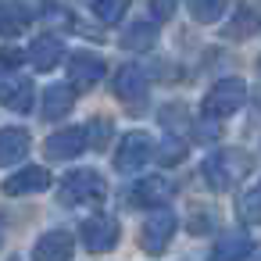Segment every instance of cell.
<instances>
[{
  "label": "cell",
  "instance_id": "7c38bea8",
  "mask_svg": "<svg viewBox=\"0 0 261 261\" xmlns=\"http://www.w3.org/2000/svg\"><path fill=\"white\" fill-rule=\"evenodd\" d=\"M29 150V133L25 129H4L0 133V165H18Z\"/></svg>",
  "mask_w": 261,
  "mask_h": 261
},
{
  "label": "cell",
  "instance_id": "ac0fdd59",
  "mask_svg": "<svg viewBox=\"0 0 261 261\" xmlns=\"http://www.w3.org/2000/svg\"><path fill=\"white\" fill-rule=\"evenodd\" d=\"M29 22V11L22 4H0V36H18Z\"/></svg>",
  "mask_w": 261,
  "mask_h": 261
},
{
  "label": "cell",
  "instance_id": "44dd1931",
  "mask_svg": "<svg viewBox=\"0 0 261 261\" xmlns=\"http://www.w3.org/2000/svg\"><path fill=\"white\" fill-rule=\"evenodd\" d=\"M222 8H225V0H190V15L197 18V22H215L218 15H222Z\"/></svg>",
  "mask_w": 261,
  "mask_h": 261
},
{
  "label": "cell",
  "instance_id": "277c9868",
  "mask_svg": "<svg viewBox=\"0 0 261 261\" xmlns=\"http://www.w3.org/2000/svg\"><path fill=\"white\" fill-rule=\"evenodd\" d=\"M172 232H175V215H172L168 207L158 204V207L147 215V222H143V236H140V243H143V250L161 254L165 243L172 240Z\"/></svg>",
  "mask_w": 261,
  "mask_h": 261
},
{
  "label": "cell",
  "instance_id": "7a4b0ae2",
  "mask_svg": "<svg viewBox=\"0 0 261 261\" xmlns=\"http://www.w3.org/2000/svg\"><path fill=\"white\" fill-rule=\"evenodd\" d=\"M243 97H247L243 79H222V83L211 86V93L204 97L200 111H204L207 118H229V115L243 104Z\"/></svg>",
  "mask_w": 261,
  "mask_h": 261
},
{
  "label": "cell",
  "instance_id": "52a82bcc",
  "mask_svg": "<svg viewBox=\"0 0 261 261\" xmlns=\"http://www.w3.org/2000/svg\"><path fill=\"white\" fill-rule=\"evenodd\" d=\"M86 150V129H61L47 140V158L54 161H72Z\"/></svg>",
  "mask_w": 261,
  "mask_h": 261
},
{
  "label": "cell",
  "instance_id": "e0dca14e",
  "mask_svg": "<svg viewBox=\"0 0 261 261\" xmlns=\"http://www.w3.org/2000/svg\"><path fill=\"white\" fill-rule=\"evenodd\" d=\"M257 29H261V15H257L254 8H236V11H232V22L225 25V36L247 40V36H254Z\"/></svg>",
  "mask_w": 261,
  "mask_h": 261
},
{
  "label": "cell",
  "instance_id": "9c48e42d",
  "mask_svg": "<svg viewBox=\"0 0 261 261\" xmlns=\"http://www.w3.org/2000/svg\"><path fill=\"white\" fill-rule=\"evenodd\" d=\"M61 58H65V47H61L58 36H36L33 47H29V65L36 72H54L61 65Z\"/></svg>",
  "mask_w": 261,
  "mask_h": 261
},
{
  "label": "cell",
  "instance_id": "ba28073f",
  "mask_svg": "<svg viewBox=\"0 0 261 261\" xmlns=\"http://www.w3.org/2000/svg\"><path fill=\"white\" fill-rule=\"evenodd\" d=\"M47 186H50V172H47V168H40V165L22 168V172H15L11 179H4V193H8V197H22V193H43Z\"/></svg>",
  "mask_w": 261,
  "mask_h": 261
},
{
  "label": "cell",
  "instance_id": "2e32d148",
  "mask_svg": "<svg viewBox=\"0 0 261 261\" xmlns=\"http://www.w3.org/2000/svg\"><path fill=\"white\" fill-rule=\"evenodd\" d=\"M72 104H75V93H72V86H50L47 93H43V118H61V115H68L72 111Z\"/></svg>",
  "mask_w": 261,
  "mask_h": 261
},
{
  "label": "cell",
  "instance_id": "5bb4252c",
  "mask_svg": "<svg viewBox=\"0 0 261 261\" xmlns=\"http://www.w3.org/2000/svg\"><path fill=\"white\" fill-rule=\"evenodd\" d=\"M200 175L207 179V186H211V190H225V186H229V179H232L229 154H222V150L207 154V158H204V165H200Z\"/></svg>",
  "mask_w": 261,
  "mask_h": 261
},
{
  "label": "cell",
  "instance_id": "7402d4cb",
  "mask_svg": "<svg viewBox=\"0 0 261 261\" xmlns=\"http://www.w3.org/2000/svg\"><path fill=\"white\" fill-rule=\"evenodd\" d=\"M250 254V243L243 240V236H225V240H218L215 243V257H247Z\"/></svg>",
  "mask_w": 261,
  "mask_h": 261
},
{
  "label": "cell",
  "instance_id": "3957f363",
  "mask_svg": "<svg viewBox=\"0 0 261 261\" xmlns=\"http://www.w3.org/2000/svg\"><path fill=\"white\" fill-rule=\"evenodd\" d=\"M154 154V140L147 133H125L118 140V154H115V168L118 172H136L140 165H147V158Z\"/></svg>",
  "mask_w": 261,
  "mask_h": 261
},
{
  "label": "cell",
  "instance_id": "6da1fadb",
  "mask_svg": "<svg viewBox=\"0 0 261 261\" xmlns=\"http://www.w3.org/2000/svg\"><path fill=\"white\" fill-rule=\"evenodd\" d=\"M104 179L90 168H79V172H68L61 179V200L65 204H100L104 200Z\"/></svg>",
  "mask_w": 261,
  "mask_h": 261
},
{
  "label": "cell",
  "instance_id": "d4e9b609",
  "mask_svg": "<svg viewBox=\"0 0 261 261\" xmlns=\"http://www.w3.org/2000/svg\"><path fill=\"white\" fill-rule=\"evenodd\" d=\"M108 136H111V125H108L104 118H93V122H90V129H86L90 147H104V143H108Z\"/></svg>",
  "mask_w": 261,
  "mask_h": 261
},
{
  "label": "cell",
  "instance_id": "5b68a950",
  "mask_svg": "<svg viewBox=\"0 0 261 261\" xmlns=\"http://www.w3.org/2000/svg\"><path fill=\"white\" fill-rule=\"evenodd\" d=\"M100 79H104V58L100 54L79 50V54L68 58V83H72V90H93Z\"/></svg>",
  "mask_w": 261,
  "mask_h": 261
},
{
  "label": "cell",
  "instance_id": "4fadbf2b",
  "mask_svg": "<svg viewBox=\"0 0 261 261\" xmlns=\"http://www.w3.org/2000/svg\"><path fill=\"white\" fill-rule=\"evenodd\" d=\"M143 90H147V75H143L140 65H125V68H118V75H115V93H118L122 100H136Z\"/></svg>",
  "mask_w": 261,
  "mask_h": 261
},
{
  "label": "cell",
  "instance_id": "cb8c5ba5",
  "mask_svg": "<svg viewBox=\"0 0 261 261\" xmlns=\"http://www.w3.org/2000/svg\"><path fill=\"white\" fill-rule=\"evenodd\" d=\"M182 158H186V143H182V140H172V136H168V140L161 143V150H158V161H161V165H179Z\"/></svg>",
  "mask_w": 261,
  "mask_h": 261
},
{
  "label": "cell",
  "instance_id": "4316f807",
  "mask_svg": "<svg viewBox=\"0 0 261 261\" xmlns=\"http://www.w3.org/2000/svg\"><path fill=\"white\" fill-rule=\"evenodd\" d=\"M18 61H22V54H18L15 47H8V50H0V75H8V72H11V68H15Z\"/></svg>",
  "mask_w": 261,
  "mask_h": 261
},
{
  "label": "cell",
  "instance_id": "8fae6325",
  "mask_svg": "<svg viewBox=\"0 0 261 261\" xmlns=\"http://www.w3.org/2000/svg\"><path fill=\"white\" fill-rule=\"evenodd\" d=\"M33 83L25 79V75H15V79H4L0 83V104H4L8 111H29L33 108Z\"/></svg>",
  "mask_w": 261,
  "mask_h": 261
},
{
  "label": "cell",
  "instance_id": "ffe728a7",
  "mask_svg": "<svg viewBox=\"0 0 261 261\" xmlns=\"http://www.w3.org/2000/svg\"><path fill=\"white\" fill-rule=\"evenodd\" d=\"M240 218L247 225H261V179L240 197Z\"/></svg>",
  "mask_w": 261,
  "mask_h": 261
},
{
  "label": "cell",
  "instance_id": "484cf974",
  "mask_svg": "<svg viewBox=\"0 0 261 261\" xmlns=\"http://www.w3.org/2000/svg\"><path fill=\"white\" fill-rule=\"evenodd\" d=\"M150 8H154V18L165 22V18L175 15V0H150Z\"/></svg>",
  "mask_w": 261,
  "mask_h": 261
},
{
  "label": "cell",
  "instance_id": "d6986e66",
  "mask_svg": "<svg viewBox=\"0 0 261 261\" xmlns=\"http://www.w3.org/2000/svg\"><path fill=\"white\" fill-rule=\"evenodd\" d=\"M154 40H158V29L147 25V22H136V25H129V33L122 36V47H125V50H150Z\"/></svg>",
  "mask_w": 261,
  "mask_h": 261
},
{
  "label": "cell",
  "instance_id": "8992f818",
  "mask_svg": "<svg viewBox=\"0 0 261 261\" xmlns=\"http://www.w3.org/2000/svg\"><path fill=\"white\" fill-rule=\"evenodd\" d=\"M83 243L93 250V254H104L118 243V222L111 215H90L83 222Z\"/></svg>",
  "mask_w": 261,
  "mask_h": 261
},
{
  "label": "cell",
  "instance_id": "9a60e30c",
  "mask_svg": "<svg viewBox=\"0 0 261 261\" xmlns=\"http://www.w3.org/2000/svg\"><path fill=\"white\" fill-rule=\"evenodd\" d=\"M33 254H36L40 261L72 257V236H68V232H47V236H40V243L33 247Z\"/></svg>",
  "mask_w": 261,
  "mask_h": 261
},
{
  "label": "cell",
  "instance_id": "603a6c76",
  "mask_svg": "<svg viewBox=\"0 0 261 261\" xmlns=\"http://www.w3.org/2000/svg\"><path fill=\"white\" fill-rule=\"evenodd\" d=\"M97 18L100 22H108V25H115L122 15H125V8H129V0H97Z\"/></svg>",
  "mask_w": 261,
  "mask_h": 261
},
{
  "label": "cell",
  "instance_id": "30bf717a",
  "mask_svg": "<svg viewBox=\"0 0 261 261\" xmlns=\"http://www.w3.org/2000/svg\"><path fill=\"white\" fill-rule=\"evenodd\" d=\"M172 193H175V182H172V179H165V175H147V179L136 182L133 200H136V204H147V207H158V204H168Z\"/></svg>",
  "mask_w": 261,
  "mask_h": 261
}]
</instances>
